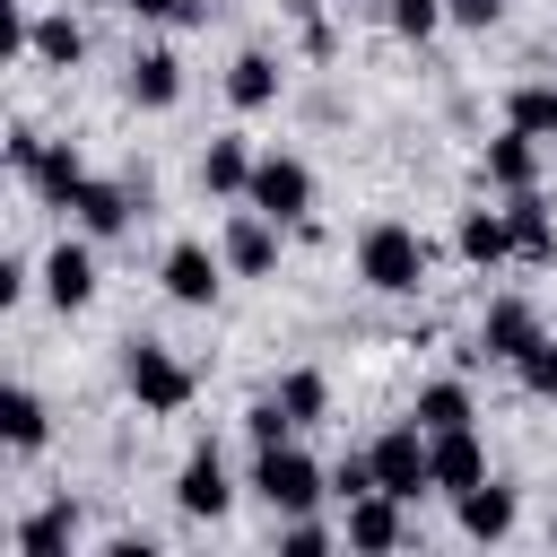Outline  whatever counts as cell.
Listing matches in <instances>:
<instances>
[{
	"label": "cell",
	"instance_id": "22",
	"mask_svg": "<svg viewBox=\"0 0 557 557\" xmlns=\"http://www.w3.org/2000/svg\"><path fill=\"white\" fill-rule=\"evenodd\" d=\"M0 435H9V453H35V444L52 435V418H44V400H35L26 383H9V392H0Z\"/></svg>",
	"mask_w": 557,
	"mask_h": 557
},
{
	"label": "cell",
	"instance_id": "12",
	"mask_svg": "<svg viewBox=\"0 0 557 557\" xmlns=\"http://www.w3.org/2000/svg\"><path fill=\"white\" fill-rule=\"evenodd\" d=\"M157 278H165L174 305H209V296H218V252L183 235V244H165V270H157Z\"/></svg>",
	"mask_w": 557,
	"mask_h": 557
},
{
	"label": "cell",
	"instance_id": "2",
	"mask_svg": "<svg viewBox=\"0 0 557 557\" xmlns=\"http://www.w3.org/2000/svg\"><path fill=\"white\" fill-rule=\"evenodd\" d=\"M9 165L35 183V200H52V209H70L78 191H87V165H78V148L70 139H44V131H9Z\"/></svg>",
	"mask_w": 557,
	"mask_h": 557
},
{
	"label": "cell",
	"instance_id": "3",
	"mask_svg": "<svg viewBox=\"0 0 557 557\" xmlns=\"http://www.w3.org/2000/svg\"><path fill=\"white\" fill-rule=\"evenodd\" d=\"M252 496H261L270 513H313V505L331 496V470H313L296 444H261V461H252Z\"/></svg>",
	"mask_w": 557,
	"mask_h": 557
},
{
	"label": "cell",
	"instance_id": "4",
	"mask_svg": "<svg viewBox=\"0 0 557 557\" xmlns=\"http://www.w3.org/2000/svg\"><path fill=\"white\" fill-rule=\"evenodd\" d=\"M122 383H131V400H139V409H157V418L191 409V366H183L174 348H157V339H131V357H122Z\"/></svg>",
	"mask_w": 557,
	"mask_h": 557
},
{
	"label": "cell",
	"instance_id": "30",
	"mask_svg": "<svg viewBox=\"0 0 557 557\" xmlns=\"http://www.w3.org/2000/svg\"><path fill=\"white\" fill-rule=\"evenodd\" d=\"M244 426H252V444H287V426H296V418H287V409H278V392H270V400H252V409H244Z\"/></svg>",
	"mask_w": 557,
	"mask_h": 557
},
{
	"label": "cell",
	"instance_id": "26",
	"mask_svg": "<svg viewBox=\"0 0 557 557\" xmlns=\"http://www.w3.org/2000/svg\"><path fill=\"white\" fill-rule=\"evenodd\" d=\"M278 409H287V418H296V426H313V418H322V409H331V383H322V374H313V366H296V374H287V383H278Z\"/></svg>",
	"mask_w": 557,
	"mask_h": 557
},
{
	"label": "cell",
	"instance_id": "1",
	"mask_svg": "<svg viewBox=\"0 0 557 557\" xmlns=\"http://www.w3.org/2000/svg\"><path fill=\"white\" fill-rule=\"evenodd\" d=\"M357 278L383 287V296H418V278H426V235L400 226V218L366 226V235H357Z\"/></svg>",
	"mask_w": 557,
	"mask_h": 557
},
{
	"label": "cell",
	"instance_id": "21",
	"mask_svg": "<svg viewBox=\"0 0 557 557\" xmlns=\"http://www.w3.org/2000/svg\"><path fill=\"white\" fill-rule=\"evenodd\" d=\"M174 96H183V61L157 52V44L131 52V104H174Z\"/></svg>",
	"mask_w": 557,
	"mask_h": 557
},
{
	"label": "cell",
	"instance_id": "13",
	"mask_svg": "<svg viewBox=\"0 0 557 557\" xmlns=\"http://www.w3.org/2000/svg\"><path fill=\"white\" fill-rule=\"evenodd\" d=\"M540 148H548V139H540V131H522V122H513V131H496V139H487V183L531 191V183H540Z\"/></svg>",
	"mask_w": 557,
	"mask_h": 557
},
{
	"label": "cell",
	"instance_id": "16",
	"mask_svg": "<svg viewBox=\"0 0 557 557\" xmlns=\"http://www.w3.org/2000/svg\"><path fill=\"white\" fill-rule=\"evenodd\" d=\"M453 505H461V531H470V540H505V531H513V487H496V479L461 487Z\"/></svg>",
	"mask_w": 557,
	"mask_h": 557
},
{
	"label": "cell",
	"instance_id": "32",
	"mask_svg": "<svg viewBox=\"0 0 557 557\" xmlns=\"http://www.w3.org/2000/svg\"><path fill=\"white\" fill-rule=\"evenodd\" d=\"M453 9V26H496L505 17V0H444Z\"/></svg>",
	"mask_w": 557,
	"mask_h": 557
},
{
	"label": "cell",
	"instance_id": "10",
	"mask_svg": "<svg viewBox=\"0 0 557 557\" xmlns=\"http://www.w3.org/2000/svg\"><path fill=\"white\" fill-rule=\"evenodd\" d=\"M426 470H435V487H444V496H461V487H479V479H487V453H479V435H470V426H444V435H426Z\"/></svg>",
	"mask_w": 557,
	"mask_h": 557
},
{
	"label": "cell",
	"instance_id": "18",
	"mask_svg": "<svg viewBox=\"0 0 557 557\" xmlns=\"http://www.w3.org/2000/svg\"><path fill=\"white\" fill-rule=\"evenodd\" d=\"M505 218H513V252L522 261H557V226H548V200L540 191H513Z\"/></svg>",
	"mask_w": 557,
	"mask_h": 557
},
{
	"label": "cell",
	"instance_id": "14",
	"mask_svg": "<svg viewBox=\"0 0 557 557\" xmlns=\"http://www.w3.org/2000/svg\"><path fill=\"white\" fill-rule=\"evenodd\" d=\"M44 296H52L61 313H78V305L96 296V252H87V244H52V261H44Z\"/></svg>",
	"mask_w": 557,
	"mask_h": 557
},
{
	"label": "cell",
	"instance_id": "15",
	"mask_svg": "<svg viewBox=\"0 0 557 557\" xmlns=\"http://www.w3.org/2000/svg\"><path fill=\"white\" fill-rule=\"evenodd\" d=\"M348 540H357V548H400V496H392V487L348 496Z\"/></svg>",
	"mask_w": 557,
	"mask_h": 557
},
{
	"label": "cell",
	"instance_id": "11",
	"mask_svg": "<svg viewBox=\"0 0 557 557\" xmlns=\"http://www.w3.org/2000/svg\"><path fill=\"white\" fill-rule=\"evenodd\" d=\"M226 270H244V278L278 270V218H261V209H235V218H226Z\"/></svg>",
	"mask_w": 557,
	"mask_h": 557
},
{
	"label": "cell",
	"instance_id": "9",
	"mask_svg": "<svg viewBox=\"0 0 557 557\" xmlns=\"http://www.w3.org/2000/svg\"><path fill=\"white\" fill-rule=\"evenodd\" d=\"M139 200H148V183H139V174H131V183H96V174H87V191H78L70 209H78V226H87V235H122V226L139 218Z\"/></svg>",
	"mask_w": 557,
	"mask_h": 557
},
{
	"label": "cell",
	"instance_id": "20",
	"mask_svg": "<svg viewBox=\"0 0 557 557\" xmlns=\"http://www.w3.org/2000/svg\"><path fill=\"white\" fill-rule=\"evenodd\" d=\"M26 52H35L44 70H70V61H87V26H78V17H35V26H26Z\"/></svg>",
	"mask_w": 557,
	"mask_h": 557
},
{
	"label": "cell",
	"instance_id": "5",
	"mask_svg": "<svg viewBox=\"0 0 557 557\" xmlns=\"http://www.w3.org/2000/svg\"><path fill=\"white\" fill-rule=\"evenodd\" d=\"M366 453H374V479H383L400 505H418V496L435 487V470H426V426H392V435H374Z\"/></svg>",
	"mask_w": 557,
	"mask_h": 557
},
{
	"label": "cell",
	"instance_id": "17",
	"mask_svg": "<svg viewBox=\"0 0 557 557\" xmlns=\"http://www.w3.org/2000/svg\"><path fill=\"white\" fill-rule=\"evenodd\" d=\"M200 191H218V200L252 191V148H244V139H209V148H200Z\"/></svg>",
	"mask_w": 557,
	"mask_h": 557
},
{
	"label": "cell",
	"instance_id": "7",
	"mask_svg": "<svg viewBox=\"0 0 557 557\" xmlns=\"http://www.w3.org/2000/svg\"><path fill=\"white\" fill-rule=\"evenodd\" d=\"M540 339H548V331H540V313H531L522 296H496V305L479 313V348H470V357H496V366H522V357H531Z\"/></svg>",
	"mask_w": 557,
	"mask_h": 557
},
{
	"label": "cell",
	"instance_id": "19",
	"mask_svg": "<svg viewBox=\"0 0 557 557\" xmlns=\"http://www.w3.org/2000/svg\"><path fill=\"white\" fill-rule=\"evenodd\" d=\"M453 244H461V261H479V270H496V261L513 252V218H505V209H470Z\"/></svg>",
	"mask_w": 557,
	"mask_h": 557
},
{
	"label": "cell",
	"instance_id": "6",
	"mask_svg": "<svg viewBox=\"0 0 557 557\" xmlns=\"http://www.w3.org/2000/svg\"><path fill=\"white\" fill-rule=\"evenodd\" d=\"M261 218H305L313 209V174H305V157H252V191H244Z\"/></svg>",
	"mask_w": 557,
	"mask_h": 557
},
{
	"label": "cell",
	"instance_id": "23",
	"mask_svg": "<svg viewBox=\"0 0 557 557\" xmlns=\"http://www.w3.org/2000/svg\"><path fill=\"white\" fill-rule=\"evenodd\" d=\"M70 540H78V505H70V496H61V505H44V513H26V522H17V548H26V557H61V548H70Z\"/></svg>",
	"mask_w": 557,
	"mask_h": 557
},
{
	"label": "cell",
	"instance_id": "28",
	"mask_svg": "<svg viewBox=\"0 0 557 557\" xmlns=\"http://www.w3.org/2000/svg\"><path fill=\"white\" fill-rule=\"evenodd\" d=\"M383 17H392V35H409V44H426V35H435V26L453 17V9H444V0H392Z\"/></svg>",
	"mask_w": 557,
	"mask_h": 557
},
{
	"label": "cell",
	"instance_id": "27",
	"mask_svg": "<svg viewBox=\"0 0 557 557\" xmlns=\"http://www.w3.org/2000/svg\"><path fill=\"white\" fill-rule=\"evenodd\" d=\"M522 131H540V139H557V78H540V87H513V104H505Z\"/></svg>",
	"mask_w": 557,
	"mask_h": 557
},
{
	"label": "cell",
	"instance_id": "24",
	"mask_svg": "<svg viewBox=\"0 0 557 557\" xmlns=\"http://www.w3.org/2000/svg\"><path fill=\"white\" fill-rule=\"evenodd\" d=\"M270 96H278V61H270V52H244V61L226 70V104H235V113H261Z\"/></svg>",
	"mask_w": 557,
	"mask_h": 557
},
{
	"label": "cell",
	"instance_id": "29",
	"mask_svg": "<svg viewBox=\"0 0 557 557\" xmlns=\"http://www.w3.org/2000/svg\"><path fill=\"white\" fill-rule=\"evenodd\" d=\"M513 374H522V392H531V400H557V339H540Z\"/></svg>",
	"mask_w": 557,
	"mask_h": 557
},
{
	"label": "cell",
	"instance_id": "8",
	"mask_svg": "<svg viewBox=\"0 0 557 557\" xmlns=\"http://www.w3.org/2000/svg\"><path fill=\"white\" fill-rule=\"evenodd\" d=\"M174 505H183L191 522H218V513L235 505V487H226V461H218V444H200V453L183 461V479H174Z\"/></svg>",
	"mask_w": 557,
	"mask_h": 557
},
{
	"label": "cell",
	"instance_id": "31",
	"mask_svg": "<svg viewBox=\"0 0 557 557\" xmlns=\"http://www.w3.org/2000/svg\"><path fill=\"white\" fill-rule=\"evenodd\" d=\"M278 548H287V557H322V548H331V531H322L313 513H287V531H278Z\"/></svg>",
	"mask_w": 557,
	"mask_h": 557
},
{
	"label": "cell",
	"instance_id": "25",
	"mask_svg": "<svg viewBox=\"0 0 557 557\" xmlns=\"http://www.w3.org/2000/svg\"><path fill=\"white\" fill-rule=\"evenodd\" d=\"M409 418H418L426 435H444V426H470V392H461V383H426Z\"/></svg>",
	"mask_w": 557,
	"mask_h": 557
}]
</instances>
